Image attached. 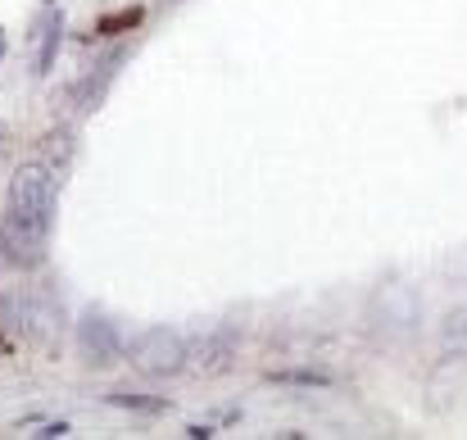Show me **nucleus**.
Listing matches in <instances>:
<instances>
[{
	"mask_svg": "<svg viewBox=\"0 0 467 440\" xmlns=\"http://www.w3.org/2000/svg\"><path fill=\"white\" fill-rule=\"evenodd\" d=\"M5 209L37 236V241H51V227H55V182L42 164H24L14 177H10V200Z\"/></svg>",
	"mask_w": 467,
	"mask_h": 440,
	"instance_id": "nucleus-1",
	"label": "nucleus"
},
{
	"mask_svg": "<svg viewBox=\"0 0 467 440\" xmlns=\"http://www.w3.org/2000/svg\"><path fill=\"white\" fill-rule=\"evenodd\" d=\"M128 363H132L141 377L168 381V377L186 372V340H182V331H173V327H146V331L132 336Z\"/></svg>",
	"mask_w": 467,
	"mask_h": 440,
	"instance_id": "nucleus-2",
	"label": "nucleus"
},
{
	"mask_svg": "<svg viewBox=\"0 0 467 440\" xmlns=\"http://www.w3.org/2000/svg\"><path fill=\"white\" fill-rule=\"evenodd\" d=\"M372 318H376V327H386V331H413L417 327V318H422V295L413 291V286H381L376 291V300H372Z\"/></svg>",
	"mask_w": 467,
	"mask_h": 440,
	"instance_id": "nucleus-3",
	"label": "nucleus"
},
{
	"mask_svg": "<svg viewBox=\"0 0 467 440\" xmlns=\"http://www.w3.org/2000/svg\"><path fill=\"white\" fill-rule=\"evenodd\" d=\"M78 349H82V363H87V368H110V363H119V354H123L119 327H114L105 313H87V318L78 322Z\"/></svg>",
	"mask_w": 467,
	"mask_h": 440,
	"instance_id": "nucleus-4",
	"label": "nucleus"
},
{
	"mask_svg": "<svg viewBox=\"0 0 467 440\" xmlns=\"http://www.w3.org/2000/svg\"><path fill=\"white\" fill-rule=\"evenodd\" d=\"M236 336L227 331V327H218V331H205V336H195L191 345H186V368H195L200 377H223L232 363H236Z\"/></svg>",
	"mask_w": 467,
	"mask_h": 440,
	"instance_id": "nucleus-5",
	"label": "nucleus"
},
{
	"mask_svg": "<svg viewBox=\"0 0 467 440\" xmlns=\"http://www.w3.org/2000/svg\"><path fill=\"white\" fill-rule=\"evenodd\" d=\"M0 259L14 263V268H37L46 259V241H37L10 209L0 214Z\"/></svg>",
	"mask_w": 467,
	"mask_h": 440,
	"instance_id": "nucleus-6",
	"label": "nucleus"
},
{
	"mask_svg": "<svg viewBox=\"0 0 467 440\" xmlns=\"http://www.w3.org/2000/svg\"><path fill=\"white\" fill-rule=\"evenodd\" d=\"M33 42H37V51H33V78H46V73L55 69L60 46H64V14H60V10H46V14L37 19V28H33Z\"/></svg>",
	"mask_w": 467,
	"mask_h": 440,
	"instance_id": "nucleus-7",
	"label": "nucleus"
},
{
	"mask_svg": "<svg viewBox=\"0 0 467 440\" xmlns=\"http://www.w3.org/2000/svg\"><path fill=\"white\" fill-rule=\"evenodd\" d=\"M123 60H128V51H110V55L96 64V73L78 82V91H73V96H78V110H87V114L100 110V100H105V91H110V82H114V73H119Z\"/></svg>",
	"mask_w": 467,
	"mask_h": 440,
	"instance_id": "nucleus-8",
	"label": "nucleus"
},
{
	"mask_svg": "<svg viewBox=\"0 0 467 440\" xmlns=\"http://www.w3.org/2000/svg\"><path fill=\"white\" fill-rule=\"evenodd\" d=\"M272 386H331V372L322 368H281V372H268Z\"/></svg>",
	"mask_w": 467,
	"mask_h": 440,
	"instance_id": "nucleus-9",
	"label": "nucleus"
},
{
	"mask_svg": "<svg viewBox=\"0 0 467 440\" xmlns=\"http://www.w3.org/2000/svg\"><path fill=\"white\" fill-rule=\"evenodd\" d=\"M440 340H444L449 349L467 354V304H462V309H449V313H444V322H440Z\"/></svg>",
	"mask_w": 467,
	"mask_h": 440,
	"instance_id": "nucleus-10",
	"label": "nucleus"
},
{
	"mask_svg": "<svg viewBox=\"0 0 467 440\" xmlns=\"http://www.w3.org/2000/svg\"><path fill=\"white\" fill-rule=\"evenodd\" d=\"M110 404H114V408H141V413H159V408H168L164 399H146V395H137V390H114Z\"/></svg>",
	"mask_w": 467,
	"mask_h": 440,
	"instance_id": "nucleus-11",
	"label": "nucleus"
},
{
	"mask_svg": "<svg viewBox=\"0 0 467 440\" xmlns=\"http://www.w3.org/2000/svg\"><path fill=\"white\" fill-rule=\"evenodd\" d=\"M37 435H69V422H46Z\"/></svg>",
	"mask_w": 467,
	"mask_h": 440,
	"instance_id": "nucleus-12",
	"label": "nucleus"
},
{
	"mask_svg": "<svg viewBox=\"0 0 467 440\" xmlns=\"http://www.w3.org/2000/svg\"><path fill=\"white\" fill-rule=\"evenodd\" d=\"M0 51H5V37H0Z\"/></svg>",
	"mask_w": 467,
	"mask_h": 440,
	"instance_id": "nucleus-13",
	"label": "nucleus"
}]
</instances>
